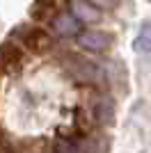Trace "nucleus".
Returning <instances> with one entry per match:
<instances>
[{"label":"nucleus","mask_w":151,"mask_h":153,"mask_svg":"<svg viewBox=\"0 0 151 153\" xmlns=\"http://www.w3.org/2000/svg\"><path fill=\"white\" fill-rule=\"evenodd\" d=\"M53 12V0H34V5L30 9V16L34 21H46Z\"/></svg>","instance_id":"1a4fd4ad"},{"label":"nucleus","mask_w":151,"mask_h":153,"mask_svg":"<svg viewBox=\"0 0 151 153\" xmlns=\"http://www.w3.org/2000/svg\"><path fill=\"white\" fill-rule=\"evenodd\" d=\"M21 44L25 51L41 55L53 46V34L48 30H44L41 25H32V27H23L21 30Z\"/></svg>","instance_id":"7ed1b4c3"},{"label":"nucleus","mask_w":151,"mask_h":153,"mask_svg":"<svg viewBox=\"0 0 151 153\" xmlns=\"http://www.w3.org/2000/svg\"><path fill=\"white\" fill-rule=\"evenodd\" d=\"M50 25H53V32L57 37H76L80 32V23L73 19L71 12H62L50 19Z\"/></svg>","instance_id":"423d86ee"},{"label":"nucleus","mask_w":151,"mask_h":153,"mask_svg":"<svg viewBox=\"0 0 151 153\" xmlns=\"http://www.w3.org/2000/svg\"><path fill=\"white\" fill-rule=\"evenodd\" d=\"M23 62V48L14 41H5L0 46V76L12 73L14 69H19Z\"/></svg>","instance_id":"39448f33"},{"label":"nucleus","mask_w":151,"mask_h":153,"mask_svg":"<svg viewBox=\"0 0 151 153\" xmlns=\"http://www.w3.org/2000/svg\"><path fill=\"white\" fill-rule=\"evenodd\" d=\"M0 137H2V128H0Z\"/></svg>","instance_id":"9d476101"},{"label":"nucleus","mask_w":151,"mask_h":153,"mask_svg":"<svg viewBox=\"0 0 151 153\" xmlns=\"http://www.w3.org/2000/svg\"><path fill=\"white\" fill-rule=\"evenodd\" d=\"M92 117H94V121L101 123V126L112 123V119H114V105H112V101L105 98V96L96 98L94 105H92Z\"/></svg>","instance_id":"0eeeda50"},{"label":"nucleus","mask_w":151,"mask_h":153,"mask_svg":"<svg viewBox=\"0 0 151 153\" xmlns=\"http://www.w3.org/2000/svg\"><path fill=\"white\" fill-rule=\"evenodd\" d=\"M133 48L138 53H151V21H147L144 25L140 27L138 37L133 41Z\"/></svg>","instance_id":"6e6552de"},{"label":"nucleus","mask_w":151,"mask_h":153,"mask_svg":"<svg viewBox=\"0 0 151 153\" xmlns=\"http://www.w3.org/2000/svg\"><path fill=\"white\" fill-rule=\"evenodd\" d=\"M76 44L80 46L85 53H92V55H103L112 48L114 37L105 30H99V27H89V30H80L76 34Z\"/></svg>","instance_id":"f257e3e1"},{"label":"nucleus","mask_w":151,"mask_h":153,"mask_svg":"<svg viewBox=\"0 0 151 153\" xmlns=\"http://www.w3.org/2000/svg\"><path fill=\"white\" fill-rule=\"evenodd\" d=\"M69 12L73 14V19L80 25H96L103 19V12L92 2V0H71L69 2Z\"/></svg>","instance_id":"20e7f679"},{"label":"nucleus","mask_w":151,"mask_h":153,"mask_svg":"<svg viewBox=\"0 0 151 153\" xmlns=\"http://www.w3.org/2000/svg\"><path fill=\"white\" fill-rule=\"evenodd\" d=\"M62 64H64V69L69 71V76L73 80H78V82H94L96 76H99L96 64H92L89 59L80 57L76 53H67L62 57Z\"/></svg>","instance_id":"f03ea898"}]
</instances>
